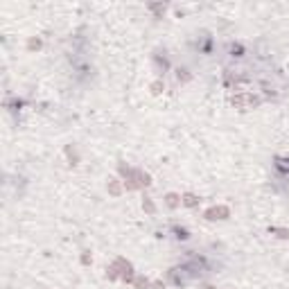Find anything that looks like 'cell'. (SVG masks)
<instances>
[{"instance_id":"6da1fadb","label":"cell","mask_w":289,"mask_h":289,"mask_svg":"<svg viewBox=\"0 0 289 289\" xmlns=\"http://www.w3.org/2000/svg\"><path fill=\"white\" fill-rule=\"evenodd\" d=\"M176 237H181V239H188V230H185V228H176Z\"/></svg>"},{"instance_id":"7a4b0ae2","label":"cell","mask_w":289,"mask_h":289,"mask_svg":"<svg viewBox=\"0 0 289 289\" xmlns=\"http://www.w3.org/2000/svg\"><path fill=\"white\" fill-rule=\"evenodd\" d=\"M185 203L188 206H194V197H185Z\"/></svg>"}]
</instances>
